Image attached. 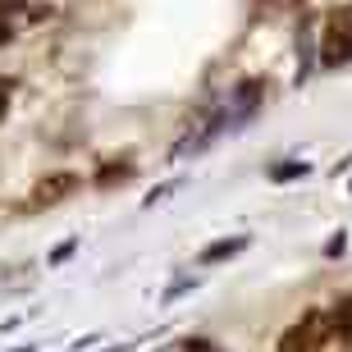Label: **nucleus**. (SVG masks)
I'll use <instances>...</instances> for the list:
<instances>
[{"label":"nucleus","mask_w":352,"mask_h":352,"mask_svg":"<svg viewBox=\"0 0 352 352\" xmlns=\"http://www.w3.org/2000/svg\"><path fill=\"white\" fill-rule=\"evenodd\" d=\"M320 65H329V69L352 65V5L329 14L325 37H320Z\"/></svg>","instance_id":"f257e3e1"},{"label":"nucleus","mask_w":352,"mask_h":352,"mask_svg":"<svg viewBox=\"0 0 352 352\" xmlns=\"http://www.w3.org/2000/svg\"><path fill=\"white\" fill-rule=\"evenodd\" d=\"M329 334H334V329H329V316L325 311H307L298 325L279 339V352H316L320 343H329Z\"/></svg>","instance_id":"f03ea898"},{"label":"nucleus","mask_w":352,"mask_h":352,"mask_svg":"<svg viewBox=\"0 0 352 352\" xmlns=\"http://www.w3.org/2000/svg\"><path fill=\"white\" fill-rule=\"evenodd\" d=\"M78 192V174H46V179L32 188V206H60L65 197Z\"/></svg>","instance_id":"7ed1b4c3"},{"label":"nucleus","mask_w":352,"mask_h":352,"mask_svg":"<svg viewBox=\"0 0 352 352\" xmlns=\"http://www.w3.org/2000/svg\"><path fill=\"white\" fill-rule=\"evenodd\" d=\"M243 248H248V238H229V243H210V248L201 252V265H210V261H224V256H238Z\"/></svg>","instance_id":"20e7f679"},{"label":"nucleus","mask_w":352,"mask_h":352,"mask_svg":"<svg viewBox=\"0 0 352 352\" xmlns=\"http://www.w3.org/2000/svg\"><path fill=\"white\" fill-rule=\"evenodd\" d=\"M133 179V160H124V165H105L101 174H96V188H115V183Z\"/></svg>","instance_id":"39448f33"},{"label":"nucleus","mask_w":352,"mask_h":352,"mask_svg":"<svg viewBox=\"0 0 352 352\" xmlns=\"http://www.w3.org/2000/svg\"><path fill=\"white\" fill-rule=\"evenodd\" d=\"M329 329L334 334H352V298H343L334 311H329Z\"/></svg>","instance_id":"423d86ee"},{"label":"nucleus","mask_w":352,"mask_h":352,"mask_svg":"<svg viewBox=\"0 0 352 352\" xmlns=\"http://www.w3.org/2000/svg\"><path fill=\"white\" fill-rule=\"evenodd\" d=\"M298 174H307V165H274V170H270V179H279V183H284V179H298Z\"/></svg>","instance_id":"0eeeda50"},{"label":"nucleus","mask_w":352,"mask_h":352,"mask_svg":"<svg viewBox=\"0 0 352 352\" xmlns=\"http://www.w3.org/2000/svg\"><path fill=\"white\" fill-rule=\"evenodd\" d=\"M10 91H14V82H10V78H0V119H5V105H10Z\"/></svg>","instance_id":"6e6552de"},{"label":"nucleus","mask_w":352,"mask_h":352,"mask_svg":"<svg viewBox=\"0 0 352 352\" xmlns=\"http://www.w3.org/2000/svg\"><path fill=\"white\" fill-rule=\"evenodd\" d=\"M188 352H215V348H210L206 339H192V343H188Z\"/></svg>","instance_id":"1a4fd4ad"},{"label":"nucleus","mask_w":352,"mask_h":352,"mask_svg":"<svg viewBox=\"0 0 352 352\" xmlns=\"http://www.w3.org/2000/svg\"><path fill=\"white\" fill-rule=\"evenodd\" d=\"M10 41H14V28H10V23H0V46H10Z\"/></svg>","instance_id":"9d476101"}]
</instances>
